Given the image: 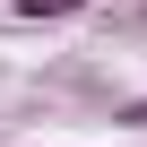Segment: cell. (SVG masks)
Returning a JSON list of instances; mask_svg holds the SVG:
<instances>
[{"mask_svg":"<svg viewBox=\"0 0 147 147\" xmlns=\"http://www.w3.org/2000/svg\"><path fill=\"white\" fill-rule=\"evenodd\" d=\"M121 121H130V130H147V95H138V104H121Z\"/></svg>","mask_w":147,"mask_h":147,"instance_id":"cell-2","label":"cell"},{"mask_svg":"<svg viewBox=\"0 0 147 147\" xmlns=\"http://www.w3.org/2000/svg\"><path fill=\"white\" fill-rule=\"evenodd\" d=\"M9 9H18L26 26H61V18H78L87 0H9Z\"/></svg>","mask_w":147,"mask_h":147,"instance_id":"cell-1","label":"cell"}]
</instances>
